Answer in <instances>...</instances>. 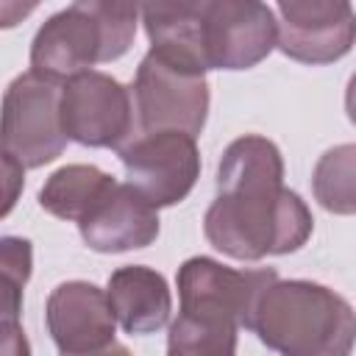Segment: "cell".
I'll use <instances>...</instances> for the list:
<instances>
[{
	"instance_id": "cell-17",
	"label": "cell",
	"mask_w": 356,
	"mask_h": 356,
	"mask_svg": "<svg viewBox=\"0 0 356 356\" xmlns=\"http://www.w3.org/2000/svg\"><path fill=\"white\" fill-rule=\"evenodd\" d=\"M3 170H6V209H3V214H8L11 206H14V200H17V186L22 184V172H25V167H22L14 156L3 153Z\"/></svg>"
},
{
	"instance_id": "cell-4",
	"label": "cell",
	"mask_w": 356,
	"mask_h": 356,
	"mask_svg": "<svg viewBox=\"0 0 356 356\" xmlns=\"http://www.w3.org/2000/svg\"><path fill=\"white\" fill-rule=\"evenodd\" d=\"M250 331L286 356H348L356 342V312L317 281L275 278L256 303Z\"/></svg>"
},
{
	"instance_id": "cell-16",
	"label": "cell",
	"mask_w": 356,
	"mask_h": 356,
	"mask_svg": "<svg viewBox=\"0 0 356 356\" xmlns=\"http://www.w3.org/2000/svg\"><path fill=\"white\" fill-rule=\"evenodd\" d=\"M31 242L22 236H3L0 239V273H3V348L11 350V339H22L19 328V309H22V286L31 278ZM25 342V339H22Z\"/></svg>"
},
{
	"instance_id": "cell-15",
	"label": "cell",
	"mask_w": 356,
	"mask_h": 356,
	"mask_svg": "<svg viewBox=\"0 0 356 356\" xmlns=\"http://www.w3.org/2000/svg\"><path fill=\"white\" fill-rule=\"evenodd\" d=\"M314 200L331 214H356V142L328 147L312 172Z\"/></svg>"
},
{
	"instance_id": "cell-9",
	"label": "cell",
	"mask_w": 356,
	"mask_h": 356,
	"mask_svg": "<svg viewBox=\"0 0 356 356\" xmlns=\"http://www.w3.org/2000/svg\"><path fill=\"white\" fill-rule=\"evenodd\" d=\"M128 184H134L156 209L186 200L200 178L197 136L186 131L136 134L117 150Z\"/></svg>"
},
{
	"instance_id": "cell-2",
	"label": "cell",
	"mask_w": 356,
	"mask_h": 356,
	"mask_svg": "<svg viewBox=\"0 0 356 356\" xmlns=\"http://www.w3.org/2000/svg\"><path fill=\"white\" fill-rule=\"evenodd\" d=\"M150 47L209 70H250L278 47L264 0H134Z\"/></svg>"
},
{
	"instance_id": "cell-7",
	"label": "cell",
	"mask_w": 356,
	"mask_h": 356,
	"mask_svg": "<svg viewBox=\"0 0 356 356\" xmlns=\"http://www.w3.org/2000/svg\"><path fill=\"white\" fill-rule=\"evenodd\" d=\"M70 136L61 125V81L33 70L17 75L3 95V153L25 170L56 161Z\"/></svg>"
},
{
	"instance_id": "cell-19",
	"label": "cell",
	"mask_w": 356,
	"mask_h": 356,
	"mask_svg": "<svg viewBox=\"0 0 356 356\" xmlns=\"http://www.w3.org/2000/svg\"><path fill=\"white\" fill-rule=\"evenodd\" d=\"M345 111H348V120L356 125V72L350 75L348 89H345Z\"/></svg>"
},
{
	"instance_id": "cell-3",
	"label": "cell",
	"mask_w": 356,
	"mask_h": 356,
	"mask_svg": "<svg viewBox=\"0 0 356 356\" xmlns=\"http://www.w3.org/2000/svg\"><path fill=\"white\" fill-rule=\"evenodd\" d=\"M278 278L275 267L236 270L211 256L178 267V317L170 323V356H231L239 328L250 331L261 292Z\"/></svg>"
},
{
	"instance_id": "cell-5",
	"label": "cell",
	"mask_w": 356,
	"mask_h": 356,
	"mask_svg": "<svg viewBox=\"0 0 356 356\" xmlns=\"http://www.w3.org/2000/svg\"><path fill=\"white\" fill-rule=\"evenodd\" d=\"M139 22L134 0H72L36 31L31 70L64 83L95 64L117 61L131 50Z\"/></svg>"
},
{
	"instance_id": "cell-14",
	"label": "cell",
	"mask_w": 356,
	"mask_h": 356,
	"mask_svg": "<svg viewBox=\"0 0 356 356\" xmlns=\"http://www.w3.org/2000/svg\"><path fill=\"white\" fill-rule=\"evenodd\" d=\"M117 184L114 175L95 164H67L50 172L39 189V206L67 222H81V217Z\"/></svg>"
},
{
	"instance_id": "cell-12",
	"label": "cell",
	"mask_w": 356,
	"mask_h": 356,
	"mask_svg": "<svg viewBox=\"0 0 356 356\" xmlns=\"http://www.w3.org/2000/svg\"><path fill=\"white\" fill-rule=\"evenodd\" d=\"M81 239L97 253H125L159 239V209L134 186L114 184L78 222Z\"/></svg>"
},
{
	"instance_id": "cell-8",
	"label": "cell",
	"mask_w": 356,
	"mask_h": 356,
	"mask_svg": "<svg viewBox=\"0 0 356 356\" xmlns=\"http://www.w3.org/2000/svg\"><path fill=\"white\" fill-rule=\"evenodd\" d=\"M61 125L70 142L120 150L136 136L134 92L100 70L78 72L61 83Z\"/></svg>"
},
{
	"instance_id": "cell-10",
	"label": "cell",
	"mask_w": 356,
	"mask_h": 356,
	"mask_svg": "<svg viewBox=\"0 0 356 356\" xmlns=\"http://www.w3.org/2000/svg\"><path fill=\"white\" fill-rule=\"evenodd\" d=\"M278 50L300 64H334L356 44V11L350 0H275Z\"/></svg>"
},
{
	"instance_id": "cell-6",
	"label": "cell",
	"mask_w": 356,
	"mask_h": 356,
	"mask_svg": "<svg viewBox=\"0 0 356 356\" xmlns=\"http://www.w3.org/2000/svg\"><path fill=\"white\" fill-rule=\"evenodd\" d=\"M136 134L186 131L200 136L209 117L206 70L167 50L150 47L134 78Z\"/></svg>"
},
{
	"instance_id": "cell-1",
	"label": "cell",
	"mask_w": 356,
	"mask_h": 356,
	"mask_svg": "<svg viewBox=\"0 0 356 356\" xmlns=\"http://www.w3.org/2000/svg\"><path fill=\"white\" fill-rule=\"evenodd\" d=\"M312 228L309 206L284 186L278 145L259 134L234 139L217 164V197L203 217L211 248L239 261H259L300 250Z\"/></svg>"
},
{
	"instance_id": "cell-11",
	"label": "cell",
	"mask_w": 356,
	"mask_h": 356,
	"mask_svg": "<svg viewBox=\"0 0 356 356\" xmlns=\"http://www.w3.org/2000/svg\"><path fill=\"white\" fill-rule=\"evenodd\" d=\"M47 334L64 356H97L117 345V314L106 289L92 281L58 284L44 306Z\"/></svg>"
},
{
	"instance_id": "cell-18",
	"label": "cell",
	"mask_w": 356,
	"mask_h": 356,
	"mask_svg": "<svg viewBox=\"0 0 356 356\" xmlns=\"http://www.w3.org/2000/svg\"><path fill=\"white\" fill-rule=\"evenodd\" d=\"M36 6H39V0H3L0 25H3V28H14V25L22 22Z\"/></svg>"
},
{
	"instance_id": "cell-13",
	"label": "cell",
	"mask_w": 356,
	"mask_h": 356,
	"mask_svg": "<svg viewBox=\"0 0 356 356\" xmlns=\"http://www.w3.org/2000/svg\"><path fill=\"white\" fill-rule=\"evenodd\" d=\"M106 292L111 298L117 323L125 334L145 337L170 323L172 295L167 278L145 264H125L108 275Z\"/></svg>"
}]
</instances>
